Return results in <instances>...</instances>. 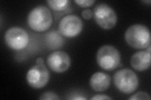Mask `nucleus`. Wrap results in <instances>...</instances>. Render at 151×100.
Wrapping results in <instances>:
<instances>
[{"instance_id":"f257e3e1","label":"nucleus","mask_w":151,"mask_h":100,"mask_svg":"<svg viewBox=\"0 0 151 100\" xmlns=\"http://www.w3.org/2000/svg\"><path fill=\"white\" fill-rule=\"evenodd\" d=\"M125 40L129 46L135 49L147 48L150 45V31L145 25L135 24L126 30Z\"/></svg>"},{"instance_id":"f03ea898","label":"nucleus","mask_w":151,"mask_h":100,"mask_svg":"<svg viewBox=\"0 0 151 100\" xmlns=\"http://www.w3.org/2000/svg\"><path fill=\"white\" fill-rule=\"evenodd\" d=\"M29 27L37 32L49 30L52 24V16L50 9L45 6H38L32 9L27 18Z\"/></svg>"},{"instance_id":"7ed1b4c3","label":"nucleus","mask_w":151,"mask_h":100,"mask_svg":"<svg viewBox=\"0 0 151 100\" xmlns=\"http://www.w3.org/2000/svg\"><path fill=\"white\" fill-rule=\"evenodd\" d=\"M113 82L116 88L125 94H131L134 92L139 86L137 75L129 68L116 71L113 77Z\"/></svg>"},{"instance_id":"20e7f679","label":"nucleus","mask_w":151,"mask_h":100,"mask_svg":"<svg viewBox=\"0 0 151 100\" xmlns=\"http://www.w3.org/2000/svg\"><path fill=\"white\" fill-rule=\"evenodd\" d=\"M121 60L119 51L114 46L104 45L99 48L96 61L100 67L106 71H112L119 67Z\"/></svg>"},{"instance_id":"39448f33","label":"nucleus","mask_w":151,"mask_h":100,"mask_svg":"<svg viewBox=\"0 0 151 100\" xmlns=\"http://www.w3.org/2000/svg\"><path fill=\"white\" fill-rule=\"evenodd\" d=\"M94 19L99 26L110 30L117 23V15L111 6L105 3L99 4L94 9Z\"/></svg>"},{"instance_id":"423d86ee","label":"nucleus","mask_w":151,"mask_h":100,"mask_svg":"<svg viewBox=\"0 0 151 100\" xmlns=\"http://www.w3.org/2000/svg\"><path fill=\"white\" fill-rule=\"evenodd\" d=\"M4 41L7 46L11 49L22 50L27 46L29 42V36L23 28L12 27L6 31Z\"/></svg>"},{"instance_id":"0eeeda50","label":"nucleus","mask_w":151,"mask_h":100,"mask_svg":"<svg viewBox=\"0 0 151 100\" xmlns=\"http://www.w3.org/2000/svg\"><path fill=\"white\" fill-rule=\"evenodd\" d=\"M27 82L31 87L40 89L44 87L49 82V71L44 64H36L28 71Z\"/></svg>"},{"instance_id":"6e6552de","label":"nucleus","mask_w":151,"mask_h":100,"mask_svg":"<svg viewBox=\"0 0 151 100\" xmlns=\"http://www.w3.org/2000/svg\"><path fill=\"white\" fill-rule=\"evenodd\" d=\"M81 19L76 15H70L61 19L59 24V31L67 38H74L79 35L83 30Z\"/></svg>"},{"instance_id":"1a4fd4ad","label":"nucleus","mask_w":151,"mask_h":100,"mask_svg":"<svg viewBox=\"0 0 151 100\" xmlns=\"http://www.w3.org/2000/svg\"><path fill=\"white\" fill-rule=\"evenodd\" d=\"M70 58L69 55L63 51H55L50 53L47 59L49 68L56 73H63L70 66Z\"/></svg>"},{"instance_id":"9d476101","label":"nucleus","mask_w":151,"mask_h":100,"mask_svg":"<svg viewBox=\"0 0 151 100\" xmlns=\"http://www.w3.org/2000/svg\"><path fill=\"white\" fill-rule=\"evenodd\" d=\"M151 55L147 51H140L132 55L130 64L132 68L138 71L148 70L150 66Z\"/></svg>"},{"instance_id":"9b49d317","label":"nucleus","mask_w":151,"mask_h":100,"mask_svg":"<svg viewBox=\"0 0 151 100\" xmlns=\"http://www.w3.org/2000/svg\"><path fill=\"white\" fill-rule=\"evenodd\" d=\"M111 78L109 75L103 72L94 73L89 80V84L94 91L101 92L110 87Z\"/></svg>"},{"instance_id":"f8f14e48","label":"nucleus","mask_w":151,"mask_h":100,"mask_svg":"<svg viewBox=\"0 0 151 100\" xmlns=\"http://www.w3.org/2000/svg\"><path fill=\"white\" fill-rule=\"evenodd\" d=\"M47 46L51 49L58 48L63 46V39L57 32L52 31L49 33L46 36Z\"/></svg>"},{"instance_id":"ddd939ff","label":"nucleus","mask_w":151,"mask_h":100,"mask_svg":"<svg viewBox=\"0 0 151 100\" xmlns=\"http://www.w3.org/2000/svg\"><path fill=\"white\" fill-rule=\"evenodd\" d=\"M47 3L54 11H63L68 7L69 3L68 0H49Z\"/></svg>"},{"instance_id":"4468645a","label":"nucleus","mask_w":151,"mask_h":100,"mask_svg":"<svg viewBox=\"0 0 151 100\" xmlns=\"http://www.w3.org/2000/svg\"><path fill=\"white\" fill-rule=\"evenodd\" d=\"M128 99L129 100H135V99H150V97L148 93L143 92V91H140L137 93L136 94H134L133 96H130Z\"/></svg>"},{"instance_id":"2eb2a0df","label":"nucleus","mask_w":151,"mask_h":100,"mask_svg":"<svg viewBox=\"0 0 151 100\" xmlns=\"http://www.w3.org/2000/svg\"><path fill=\"white\" fill-rule=\"evenodd\" d=\"M39 99L42 100H58L59 99V98L58 96V94H56L55 93L50 91H47L42 94V96L39 98Z\"/></svg>"},{"instance_id":"dca6fc26","label":"nucleus","mask_w":151,"mask_h":100,"mask_svg":"<svg viewBox=\"0 0 151 100\" xmlns=\"http://www.w3.org/2000/svg\"><path fill=\"white\" fill-rule=\"evenodd\" d=\"M74 2L82 8H86L92 6L95 3L94 0H75Z\"/></svg>"},{"instance_id":"f3484780","label":"nucleus","mask_w":151,"mask_h":100,"mask_svg":"<svg viewBox=\"0 0 151 100\" xmlns=\"http://www.w3.org/2000/svg\"><path fill=\"white\" fill-rule=\"evenodd\" d=\"M81 15L83 16V18L85 20H89L91 19V18L92 17V12L90 10V9H84L81 13Z\"/></svg>"},{"instance_id":"a211bd4d","label":"nucleus","mask_w":151,"mask_h":100,"mask_svg":"<svg viewBox=\"0 0 151 100\" xmlns=\"http://www.w3.org/2000/svg\"><path fill=\"white\" fill-rule=\"evenodd\" d=\"M111 97L106 96L105 94H96L94 95L90 99L91 100H105V99H111Z\"/></svg>"},{"instance_id":"6ab92c4d","label":"nucleus","mask_w":151,"mask_h":100,"mask_svg":"<svg viewBox=\"0 0 151 100\" xmlns=\"http://www.w3.org/2000/svg\"><path fill=\"white\" fill-rule=\"evenodd\" d=\"M72 99L74 100H86V98H84L81 96H79V95H77L76 96H74Z\"/></svg>"},{"instance_id":"aec40b11","label":"nucleus","mask_w":151,"mask_h":100,"mask_svg":"<svg viewBox=\"0 0 151 100\" xmlns=\"http://www.w3.org/2000/svg\"><path fill=\"white\" fill-rule=\"evenodd\" d=\"M44 60L43 58H38L36 60V64H44Z\"/></svg>"},{"instance_id":"412c9836","label":"nucleus","mask_w":151,"mask_h":100,"mask_svg":"<svg viewBox=\"0 0 151 100\" xmlns=\"http://www.w3.org/2000/svg\"><path fill=\"white\" fill-rule=\"evenodd\" d=\"M147 48V52H149V53H150V51H151V50H151L150 45Z\"/></svg>"}]
</instances>
